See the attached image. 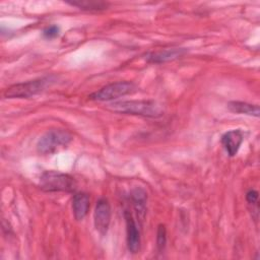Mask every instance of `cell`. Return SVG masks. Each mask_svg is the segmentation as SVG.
<instances>
[{
  "label": "cell",
  "instance_id": "cell-1",
  "mask_svg": "<svg viewBox=\"0 0 260 260\" xmlns=\"http://www.w3.org/2000/svg\"><path fill=\"white\" fill-rule=\"evenodd\" d=\"M107 108L115 113L136 115L147 118H158L164 115L162 106L155 101L149 100L120 101L109 104Z\"/></svg>",
  "mask_w": 260,
  "mask_h": 260
},
{
  "label": "cell",
  "instance_id": "cell-2",
  "mask_svg": "<svg viewBox=\"0 0 260 260\" xmlns=\"http://www.w3.org/2000/svg\"><path fill=\"white\" fill-rule=\"evenodd\" d=\"M40 187L46 192H73L76 181L68 174L46 171L40 177Z\"/></svg>",
  "mask_w": 260,
  "mask_h": 260
},
{
  "label": "cell",
  "instance_id": "cell-3",
  "mask_svg": "<svg viewBox=\"0 0 260 260\" xmlns=\"http://www.w3.org/2000/svg\"><path fill=\"white\" fill-rule=\"evenodd\" d=\"M72 140V135L63 129H51L38 141L37 149L42 154H51L66 147Z\"/></svg>",
  "mask_w": 260,
  "mask_h": 260
},
{
  "label": "cell",
  "instance_id": "cell-4",
  "mask_svg": "<svg viewBox=\"0 0 260 260\" xmlns=\"http://www.w3.org/2000/svg\"><path fill=\"white\" fill-rule=\"evenodd\" d=\"M50 82H52L51 77H43L34 80H28L25 82L16 83L9 86L5 90L4 96L7 99L29 98L43 91Z\"/></svg>",
  "mask_w": 260,
  "mask_h": 260
},
{
  "label": "cell",
  "instance_id": "cell-5",
  "mask_svg": "<svg viewBox=\"0 0 260 260\" xmlns=\"http://www.w3.org/2000/svg\"><path fill=\"white\" fill-rule=\"evenodd\" d=\"M136 85L131 81H118L103 86L99 90L89 94L88 99L91 101L99 102L112 101L124 96L126 94L132 93L136 90Z\"/></svg>",
  "mask_w": 260,
  "mask_h": 260
},
{
  "label": "cell",
  "instance_id": "cell-6",
  "mask_svg": "<svg viewBox=\"0 0 260 260\" xmlns=\"http://www.w3.org/2000/svg\"><path fill=\"white\" fill-rule=\"evenodd\" d=\"M111 221V205L106 198H101L95 205L93 212V222L95 230L102 235H106Z\"/></svg>",
  "mask_w": 260,
  "mask_h": 260
},
{
  "label": "cell",
  "instance_id": "cell-7",
  "mask_svg": "<svg viewBox=\"0 0 260 260\" xmlns=\"http://www.w3.org/2000/svg\"><path fill=\"white\" fill-rule=\"evenodd\" d=\"M125 220H126V233H127V246L128 250L136 254L140 250V245H141V239H140V231L139 228L134 220L132 214L128 211L125 210L124 212Z\"/></svg>",
  "mask_w": 260,
  "mask_h": 260
},
{
  "label": "cell",
  "instance_id": "cell-8",
  "mask_svg": "<svg viewBox=\"0 0 260 260\" xmlns=\"http://www.w3.org/2000/svg\"><path fill=\"white\" fill-rule=\"evenodd\" d=\"M244 140L243 132L240 129L230 130L221 136V144L230 156L237 154L242 142Z\"/></svg>",
  "mask_w": 260,
  "mask_h": 260
},
{
  "label": "cell",
  "instance_id": "cell-9",
  "mask_svg": "<svg viewBox=\"0 0 260 260\" xmlns=\"http://www.w3.org/2000/svg\"><path fill=\"white\" fill-rule=\"evenodd\" d=\"M187 50L185 48H170L165 50H158L147 55V61L150 63H164L181 58L185 55Z\"/></svg>",
  "mask_w": 260,
  "mask_h": 260
},
{
  "label": "cell",
  "instance_id": "cell-10",
  "mask_svg": "<svg viewBox=\"0 0 260 260\" xmlns=\"http://www.w3.org/2000/svg\"><path fill=\"white\" fill-rule=\"evenodd\" d=\"M89 209V196L84 192L74 194L72 199V210L76 220H82Z\"/></svg>",
  "mask_w": 260,
  "mask_h": 260
},
{
  "label": "cell",
  "instance_id": "cell-11",
  "mask_svg": "<svg viewBox=\"0 0 260 260\" xmlns=\"http://www.w3.org/2000/svg\"><path fill=\"white\" fill-rule=\"evenodd\" d=\"M228 109L236 114H245L249 116L258 117L259 116V106L258 105H252L246 102H239V101H233L228 103Z\"/></svg>",
  "mask_w": 260,
  "mask_h": 260
},
{
  "label": "cell",
  "instance_id": "cell-12",
  "mask_svg": "<svg viewBox=\"0 0 260 260\" xmlns=\"http://www.w3.org/2000/svg\"><path fill=\"white\" fill-rule=\"evenodd\" d=\"M131 200L133 203V206L141 218H143L145 214V208H146V200H147V194L146 192L141 188H135L131 192Z\"/></svg>",
  "mask_w": 260,
  "mask_h": 260
},
{
  "label": "cell",
  "instance_id": "cell-13",
  "mask_svg": "<svg viewBox=\"0 0 260 260\" xmlns=\"http://www.w3.org/2000/svg\"><path fill=\"white\" fill-rule=\"evenodd\" d=\"M68 4L75 6L79 9L86 11H101L107 9L108 3L104 1H92V0H84V1H73L68 2Z\"/></svg>",
  "mask_w": 260,
  "mask_h": 260
},
{
  "label": "cell",
  "instance_id": "cell-14",
  "mask_svg": "<svg viewBox=\"0 0 260 260\" xmlns=\"http://www.w3.org/2000/svg\"><path fill=\"white\" fill-rule=\"evenodd\" d=\"M167 244V230L165 224H159L156 232V248L158 252H162Z\"/></svg>",
  "mask_w": 260,
  "mask_h": 260
},
{
  "label": "cell",
  "instance_id": "cell-15",
  "mask_svg": "<svg viewBox=\"0 0 260 260\" xmlns=\"http://www.w3.org/2000/svg\"><path fill=\"white\" fill-rule=\"evenodd\" d=\"M59 31H60L59 26H57V25H51V26H48L47 28H45V29L43 30V36H44L46 39H54V38L58 37Z\"/></svg>",
  "mask_w": 260,
  "mask_h": 260
},
{
  "label": "cell",
  "instance_id": "cell-16",
  "mask_svg": "<svg viewBox=\"0 0 260 260\" xmlns=\"http://www.w3.org/2000/svg\"><path fill=\"white\" fill-rule=\"evenodd\" d=\"M258 192L256 190H249L247 193H246V200L247 202L250 204V205H258Z\"/></svg>",
  "mask_w": 260,
  "mask_h": 260
}]
</instances>
